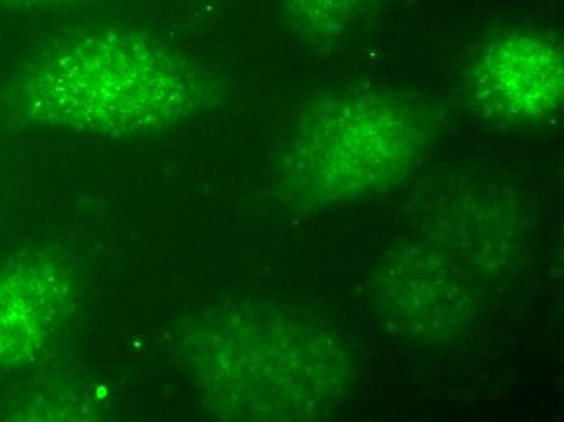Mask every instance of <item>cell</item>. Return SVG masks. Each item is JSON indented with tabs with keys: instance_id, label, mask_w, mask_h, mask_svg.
Listing matches in <instances>:
<instances>
[{
	"instance_id": "6da1fadb",
	"label": "cell",
	"mask_w": 564,
	"mask_h": 422,
	"mask_svg": "<svg viewBox=\"0 0 564 422\" xmlns=\"http://www.w3.org/2000/svg\"><path fill=\"white\" fill-rule=\"evenodd\" d=\"M203 77L184 56L139 31L95 29L46 44L13 78L20 118L86 136H141L167 129L205 98Z\"/></svg>"
},
{
	"instance_id": "7a4b0ae2",
	"label": "cell",
	"mask_w": 564,
	"mask_h": 422,
	"mask_svg": "<svg viewBox=\"0 0 564 422\" xmlns=\"http://www.w3.org/2000/svg\"><path fill=\"white\" fill-rule=\"evenodd\" d=\"M182 355L203 403L225 420H322L350 383L336 333L273 309L239 305L203 318Z\"/></svg>"
},
{
	"instance_id": "3957f363",
	"label": "cell",
	"mask_w": 564,
	"mask_h": 422,
	"mask_svg": "<svg viewBox=\"0 0 564 422\" xmlns=\"http://www.w3.org/2000/svg\"><path fill=\"white\" fill-rule=\"evenodd\" d=\"M429 140V121L411 99L366 88L325 93L295 123L285 184L311 205L383 194L414 173Z\"/></svg>"
},
{
	"instance_id": "277c9868",
	"label": "cell",
	"mask_w": 564,
	"mask_h": 422,
	"mask_svg": "<svg viewBox=\"0 0 564 422\" xmlns=\"http://www.w3.org/2000/svg\"><path fill=\"white\" fill-rule=\"evenodd\" d=\"M469 88L487 121L501 126L549 121L563 108L562 44L545 31H501L477 53Z\"/></svg>"
},
{
	"instance_id": "5b68a950",
	"label": "cell",
	"mask_w": 564,
	"mask_h": 422,
	"mask_svg": "<svg viewBox=\"0 0 564 422\" xmlns=\"http://www.w3.org/2000/svg\"><path fill=\"white\" fill-rule=\"evenodd\" d=\"M74 272L33 257L0 270V367L25 366L47 345L74 307Z\"/></svg>"
},
{
	"instance_id": "8992f818",
	"label": "cell",
	"mask_w": 564,
	"mask_h": 422,
	"mask_svg": "<svg viewBox=\"0 0 564 422\" xmlns=\"http://www.w3.org/2000/svg\"><path fill=\"white\" fill-rule=\"evenodd\" d=\"M294 22L313 36H339L357 25L375 0H282Z\"/></svg>"
},
{
	"instance_id": "52a82bcc",
	"label": "cell",
	"mask_w": 564,
	"mask_h": 422,
	"mask_svg": "<svg viewBox=\"0 0 564 422\" xmlns=\"http://www.w3.org/2000/svg\"><path fill=\"white\" fill-rule=\"evenodd\" d=\"M85 0H0V9H53V7L74 6Z\"/></svg>"
}]
</instances>
